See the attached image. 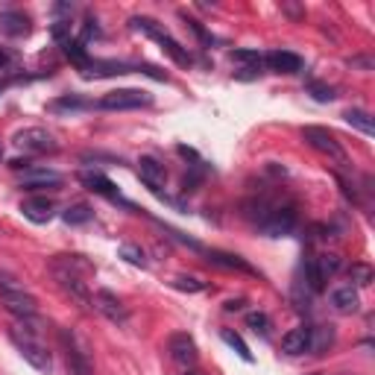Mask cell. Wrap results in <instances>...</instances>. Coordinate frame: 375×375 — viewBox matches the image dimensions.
Instances as JSON below:
<instances>
[{"label": "cell", "instance_id": "obj_1", "mask_svg": "<svg viewBox=\"0 0 375 375\" xmlns=\"http://www.w3.org/2000/svg\"><path fill=\"white\" fill-rule=\"evenodd\" d=\"M0 302L18 320H32L38 314V299L30 290H24V285L9 270H0Z\"/></svg>", "mask_w": 375, "mask_h": 375}, {"label": "cell", "instance_id": "obj_2", "mask_svg": "<svg viewBox=\"0 0 375 375\" xmlns=\"http://www.w3.org/2000/svg\"><path fill=\"white\" fill-rule=\"evenodd\" d=\"M73 267H76V255H59V258L50 261V273H53V279L59 282V287H62L68 296H73L76 302L91 305L88 285L83 282V275L76 273Z\"/></svg>", "mask_w": 375, "mask_h": 375}, {"label": "cell", "instance_id": "obj_3", "mask_svg": "<svg viewBox=\"0 0 375 375\" xmlns=\"http://www.w3.org/2000/svg\"><path fill=\"white\" fill-rule=\"evenodd\" d=\"M129 27L135 30V32H144V35H150V38H155V42L162 44V50L173 59L176 65H191V56H188V50L176 42V38L159 24V21H153V18H144V15H135V18H129Z\"/></svg>", "mask_w": 375, "mask_h": 375}, {"label": "cell", "instance_id": "obj_4", "mask_svg": "<svg viewBox=\"0 0 375 375\" xmlns=\"http://www.w3.org/2000/svg\"><path fill=\"white\" fill-rule=\"evenodd\" d=\"M153 103V94L150 91H141V88H117V91H109L97 100V109L103 112H129V109H144Z\"/></svg>", "mask_w": 375, "mask_h": 375}, {"label": "cell", "instance_id": "obj_5", "mask_svg": "<svg viewBox=\"0 0 375 375\" xmlns=\"http://www.w3.org/2000/svg\"><path fill=\"white\" fill-rule=\"evenodd\" d=\"M9 338H12L15 349L21 352V358H24L32 369H38V372H50V369H53V358H50V352H47L42 343H38V340L32 338V334H27V331L21 334L18 328H12V331H9Z\"/></svg>", "mask_w": 375, "mask_h": 375}, {"label": "cell", "instance_id": "obj_6", "mask_svg": "<svg viewBox=\"0 0 375 375\" xmlns=\"http://www.w3.org/2000/svg\"><path fill=\"white\" fill-rule=\"evenodd\" d=\"M340 270V255L338 252H326V255H314L305 261V285L317 293L326 287V282L331 275H338Z\"/></svg>", "mask_w": 375, "mask_h": 375}, {"label": "cell", "instance_id": "obj_7", "mask_svg": "<svg viewBox=\"0 0 375 375\" xmlns=\"http://www.w3.org/2000/svg\"><path fill=\"white\" fill-rule=\"evenodd\" d=\"M59 338H62V346H65L68 375H94L91 372V361H88V349H85V343L80 338H76V331L62 328V331H59Z\"/></svg>", "mask_w": 375, "mask_h": 375}, {"label": "cell", "instance_id": "obj_8", "mask_svg": "<svg viewBox=\"0 0 375 375\" xmlns=\"http://www.w3.org/2000/svg\"><path fill=\"white\" fill-rule=\"evenodd\" d=\"M302 138H305V144H311L317 153L328 155V159H334L338 165H349L346 150L340 147L338 138H334V132H328V129H323V126H305V129H302Z\"/></svg>", "mask_w": 375, "mask_h": 375}, {"label": "cell", "instance_id": "obj_9", "mask_svg": "<svg viewBox=\"0 0 375 375\" xmlns=\"http://www.w3.org/2000/svg\"><path fill=\"white\" fill-rule=\"evenodd\" d=\"M12 144L21 150V153H30V155H38V153H56V141H53V135L42 126H27L21 132H15L12 138Z\"/></svg>", "mask_w": 375, "mask_h": 375}, {"label": "cell", "instance_id": "obj_10", "mask_svg": "<svg viewBox=\"0 0 375 375\" xmlns=\"http://www.w3.org/2000/svg\"><path fill=\"white\" fill-rule=\"evenodd\" d=\"M91 308L97 311V314H103V317L109 320V323H117V326H126L129 323V311H126V305L117 299V296L112 293V290H97L94 296H91Z\"/></svg>", "mask_w": 375, "mask_h": 375}, {"label": "cell", "instance_id": "obj_11", "mask_svg": "<svg viewBox=\"0 0 375 375\" xmlns=\"http://www.w3.org/2000/svg\"><path fill=\"white\" fill-rule=\"evenodd\" d=\"M167 352H170V361L179 364L182 369H194L196 367V343H194L191 334H185V331L173 334V338L167 340Z\"/></svg>", "mask_w": 375, "mask_h": 375}, {"label": "cell", "instance_id": "obj_12", "mask_svg": "<svg viewBox=\"0 0 375 375\" xmlns=\"http://www.w3.org/2000/svg\"><path fill=\"white\" fill-rule=\"evenodd\" d=\"M138 176H141V182L153 191V194H159L162 185L167 182V170L159 159H153V155H144L141 162H138Z\"/></svg>", "mask_w": 375, "mask_h": 375}, {"label": "cell", "instance_id": "obj_13", "mask_svg": "<svg viewBox=\"0 0 375 375\" xmlns=\"http://www.w3.org/2000/svg\"><path fill=\"white\" fill-rule=\"evenodd\" d=\"M59 185H62V176L47 167H27L21 176L24 191H42V188H59Z\"/></svg>", "mask_w": 375, "mask_h": 375}, {"label": "cell", "instance_id": "obj_14", "mask_svg": "<svg viewBox=\"0 0 375 375\" xmlns=\"http://www.w3.org/2000/svg\"><path fill=\"white\" fill-rule=\"evenodd\" d=\"M311 340H314V328L296 326L282 338V352L285 355H305V352H311Z\"/></svg>", "mask_w": 375, "mask_h": 375}, {"label": "cell", "instance_id": "obj_15", "mask_svg": "<svg viewBox=\"0 0 375 375\" xmlns=\"http://www.w3.org/2000/svg\"><path fill=\"white\" fill-rule=\"evenodd\" d=\"M21 214L32 223H50L53 214H56V206L47 196H30V200L21 203Z\"/></svg>", "mask_w": 375, "mask_h": 375}, {"label": "cell", "instance_id": "obj_16", "mask_svg": "<svg viewBox=\"0 0 375 375\" xmlns=\"http://www.w3.org/2000/svg\"><path fill=\"white\" fill-rule=\"evenodd\" d=\"M264 65L275 73H299L305 62H302V56H296L290 50H273L264 56Z\"/></svg>", "mask_w": 375, "mask_h": 375}, {"label": "cell", "instance_id": "obj_17", "mask_svg": "<svg viewBox=\"0 0 375 375\" xmlns=\"http://www.w3.org/2000/svg\"><path fill=\"white\" fill-rule=\"evenodd\" d=\"M331 305H334V311H340V314H355L361 308V296L352 285H340V287L331 290Z\"/></svg>", "mask_w": 375, "mask_h": 375}, {"label": "cell", "instance_id": "obj_18", "mask_svg": "<svg viewBox=\"0 0 375 375\" xmlns=\"http://www.w3.org/2000/svg\"><path fill=\"white\" fill-rule=\"evenodd\" d=\"M0 30L6 35H27L30 32V18L21 9H4L0 12Z\"/></svg>", "mask_w": 375, "mask_h": 375}, {"label": "cell", "instance_id": "obj_19", "mask_svg": "<svg viewBox=\"0 0 375 375\" xmlns=\"http://www.w3.org/2000/svg\"><path fill=\"white\" fill-rule=\"evenodd\" d=\"M80 182H83L88 191H94V194H103V196H109V200H117V188L112 185V179H106L103 173H97V170H83V173H80Z\"/></svg>", "mask_w": 375, "mask_h": 375}, {"label": "cell", "instance_id": "obj_20", "mask_svg": "<svg viewBox=\"0 0 375 375\" xmlns=\"http://www.w3.org/2000/svg\"><path fill=\"white\" fill-rule=\"evenodd\" d=\"M208 261L214 267H223V270H241V273H249L255 275V267H249L241 255H232V252H220V249H211L208 252Z\"/></svg>", "mask_w": 375, "mask_h": 375}, {"label": "cell", "instance_id": "obj_21", "mask_svg": "<svg viewBox=\"0 0 375 375\" xmlns=\"http://www.w3.org/2000/svg\"><path fill=\"white\" fill-rule=\"evenodd\" d=\"M343 121L352 126V129H358V132H364V135H375V121H372V114L369 112H364V109H346L343 112Z\"/></svg>", "mask_w": 375, "mask_h": 375}, {"label": "cell", "instance_id": "obj_22", "mask_svg": "<svg viewBox=\"0 0 375 375\" xmlns=\"http://www.w3.org/2000/svg\"><path fill=\"white\" fill-rule=\"evenodd\" d=\"M94 217V211L85 206V203H76V206H68L65 211H62V220L68 223V226H83V223H88Z\"/></svg>", "mask_w": 375, "mask_h": 375}, {"label": "cell", "instance_id": "obj_23", "mask_svg": "<svg viewBox=\"0 0 375 375\" xmlns=\"http://www.w3.org/2000/svg\"><path fill=\"white\" fill-rule=\"evenodd\" d=\"M232 62H241L246 71H261L264 56L258 50H232Z\"/></svg>", "mask_w": 375, "mask_h": 375}, {"label": "cell", "instance_id": "obj_24", "mask_svg": "<svg viewBox=\"0 0 375 375\" xmlns=\"http://www.w3.org/2000/svg\"><path fill=\"white\" fill-rule=\"evenodd\" d=\"M220 340H223V343H226L229 349H234V352H238V355H241V358L246 361V364L252 361V352H249V346L244 343V338H241V334H234V331L223 328V331H220Z\"/></svg>", "mask_w": 375, "mask_h": 375}, {"label": "cell", "instance_id": "obj_25", "mask_svg": "<svg viewBox=\"0 0 375 375\" xmlns=\"http://www.w3.org/2000/svg\"><path fill=\"white\" fill-rule=\"evenodd\" d=\"M88 103L83 100V97H76V94H68V97H59V100L50 103V112H80L85 109Z\"/></svg>", "mask_w": 375, "mask_h": 375}, {"label": "cell", "instance_id": "obj_26", "mask_svg": "<svg viewBox=\"0 0 375 375\" xmlns=\"http://www.w3.org/2000/svg\"><path fill=\"white\" fill-rule=\"evenodd\" d=\"M349 279H352V285L367 287V285H372L375 273H372V267H369V264H352V267H349Z\"/></svg>", "mask_w": 375, "mask_h": 375}, {"label": "cell", "instance_id": "obj_27", "mask_svg": "<svg viewBox=\"0 0 375 375\" xmlns=\"http://www.w3.org/2000/svg\"><path fill=\"white\" fill-rule=\"evenodd\" d=\"M121 258H126L129 264H135V267H147V252L141 249V246H135V244H121Z\"/></svg>", "mask_w": 375, "mask_h": 375}, {"label": "cell", "instance_id": "obj_28", "mask_svg": "<svg viewBox=\"0 0 375 375\" xmlns=\"http://www.w3.org/2000/svg\"><path fill=\"white\" fill-rule=\"evenodd\" d=\"M173 287L176 290H185V293H203L208 285L203 279H194V275H176L173 279Z\"/></svg>", "mask_w": 375, "mask_h": 375}, {"label": "cell", "instance_id": "obj_29", "mask_svg": "<svg viewBox=\"0 0 375 375\" xmlns=\"http://www.w3.org/2000/svg\"><path fill=\"white\" fill-rule=\"evenodd\" d=\"M308 94H311L317 103H331L334 97H338L334 85H326V83H308Z\"/></svg>", "mask_w": 375, "mask_h": 375}, {"label": "cell", "instance_id": "obj_30", "mask_svg": "<svg viewBox=\"0 0 375 375\" xmlns=\"http://www.w3.org/2000/svg\"><path fill=\"white\" fill-rule=\"evenodd\" d=\"M246 326L255 331V334H270V317L267 314H261V311H252V314H246Z\"/></svg>", "mask_w": 375, "mask_h": 375}, {"label": "cell", "instance_id": "obj_31", "mask_svg": "<svg viewBox=\"0 0 375 375\" xmlns=\"http://www.w3.org/2000/svg\"><path fill=\"white\" fill-rule=\"evenodd\" d=\"M182 18H185V27H191V30L196 32V38H200L203 44H211V35L203 30V24H200V21H194V18H188V15H182Z\"/></svg>", "mask_w": 375, "mask_h": 375}, {"label": "cell", "instance_id": "obj_32", "mask_svg": "<svg viewBox=\"0 0 375 375\" xmlns=\"http://www.w3.org/2000/svg\"><path fill=\"white\" fill-rule=\"evenodd\" d=\"M349 68H355V71H372L375 62H372V56H352L349 59Z\"/></svg>", "mask_w": 375, "mask_h": 375}, {"label": "cell", "instance_id": "obj_33", "mask_svg": "<svg viewBox=\"0 0 375 375\" xmlns=\"http://www.w3.org/2000/svg\"><path fill=\"white\" fill-rule=\"evenodd\" d=\"M97 32H100V30H97V21H91V18H85L83 32H80V42H83V44H85V42H91V38H94Z\"/></svg>", "mask_w": 375, "mask_h": 375}, {"label": "cell", "instance_id": "obj_34", "mask_svg": "<svg viewBox=\"0 0 375 375\" xmlns=\"http://www.w3.org/2000/svg\"><path fill=\"white\" fill-rule=\"evenodd\" d=\"M244 305H246V299H229L223 308H226L229 314H234V311H244Z\"/></svg>", "mask_w": 375, "mask_h": 375}, {"label": "cell", "instance_id": "obj_35", "mask_svg": "<svg viewBox=\"0 0 375 375\" xmlns=\"http://www.w3.org/2000/svg\"><path fill=\"white\" fill-rule=\"evenodd\" d=\"M9 62H12V53H9L6 47H0V71H6Z\"/></svg>", "mask_w": 375, "mask_h": 375}, {"label": "cell", "instance_id": "obj_36", "mask_svg": "<svg viewBox=\"0 0 375 375\" xmlns=\"http://www.w3.org/2000/svg\"><path fill=\"white\" fill-rule=\"evenodd\" d=\"M6 88H9V80H0V94H4Z\"/></svg>", "mask_w": 375, "mask_h": 375}, {"label": "cell", "instance_id": "obj_37", "mask_svg": "<svg viewBox=\"0 0 375 375\" xmlns=\"http://www.w3.org/2000/svg\"><path fill=\"white\" fill-rule=\"evenodd\" d=\"M0 155H4V144H0Z\"/></svg>", "mask_w": 375, "mask_h": 375}, {"label": "cell", "instance_id": "obj_38", "mask_svg": "<svg viewBox=\"0 0 375 375\" xmlns=\"http://www.w3.org/2000/svg\"><path fill=\"white\" fill-rule=\"evenodd\" d=\"M311 375H320V372H311Z\"/></svg>", "mask_w": 375, "mask_h": 375}]
</instances>
